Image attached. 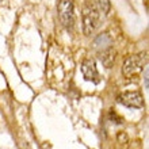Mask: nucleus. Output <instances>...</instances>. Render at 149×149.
I'll list each match as a JSON object with an SVG mask.
<instances>
[{
	"label": "nucleus",
	"instance_id": "obj_1",
	"mask_svg": "<svg viewBox=\"0 0 149 149\" xmlns=\"http://www.w3.org/2000/svg\"><path fill=\"white\" fill-rule=\"evenodd\" d=\"M146 64H148V53L146 52H141L138 54H133L125 60L123 67H122V73L126 77L137 76L146 67Z\"/></svg>",
	"mask_w": 149,
	"mask_h": 149
},
{
	"label": "nucleus",
	"instance_id": "obj_2",
	"mask_svg": "<svg viewBox=\"0 0 149 149\" xmlns=\"http://www.w3.org/2000/svg\"><path fill=\"white\" fill-rule=\"evenodd\" d=\"M83 31L86 36H90L98 27L100 12L94 4H87L83 8Z\"/></svg>",
	"mask_w": 149,
	"mask_h": 149
},
{
	"label": "nucleus",
	"instance_id": "obj_3",
	"mask_svg": "<svg viewBox=\"0 0 149 149\" xmlns=\"http://www.w3.org/2000/svg\"><path fill=\"white\" fill-rule=\"evenodd\" d=\"M60 22L64 27L72 29L74 24V6L73 0H58L57 4Z\"/></svg>",
	"mask_w": 149,
	"mask_h": 149
},
{
	"label": "nucleus",
	"instance_id": "obj_4",
	"mask_svg": "<svg viewBox=\"0 0 149 149\" xmlns=\"http://www.w3.org/2000/svg\"><path fill=\"white\" fill-rule=\"evenodd\" d=\"M117 102L130 109H141L144 106V98L140 91H126L117 96Z\"/></svg>",
	"mask_w": 149,
	"mask_h": 149
},
{
	"label": "nucleus",
	"instance_id": "obj_5",
	"mask_svg": "<svg viewBox=\"0 0 149 149\" xmlns=\"http://www.w3.org/2000/svg\"><path fill=\"white\" fill-rule=\"evenodd\" d=\"M81 72L87 81L95 83V84H98L100 81V76H99V72L96 69V65H95L94 60H91V58L84 60L81 64Z\"/></svg>",
	"mask_w": 149,
	"mask_h": 149
},
{
	"label": "nucleus",
	"instance_id": "obj_6",
	"mask_svg": "<svg viewBox=\"0 0 149 149\" xmlns=\"http://www.w3.org/2000/svg\"><path fill=\"white\" fill-rule=\"evenodd\" d=\"M111 43H113V38L110 37V34L109 33H103V34H100V36L95 38L94 47L98 49V50H104V49L111 46Z\"/></svg>",
	"mask_w": 149,
	"mask_h": 149
},
{
	"label": "nucleus",
	"instance_id": "obj_7",
	"mask_svg": "<svg viewBox=\"0 0 149 149\" xmlns=\"http://www.w3.org/2000/svg\"><path fill=\"white\" fill-rule=\"evenodd\" d=\"M100 60H102L103 65L106 68H111L114 65V60H115V50L113 47H107L100 53Z\"/></svg>",
	"mask_w": 149,
	"mask_h": 149
},
{
	"label": "nucleus",
	"instance_id": "obj_8",
	"mask_svg": "<svg viewBox=\"0 0 149 149\" xmlns=\"http://www.w3.org/2000/svg\"><path fill=\"white\" fill-rule=\"evenodd\" d=\"M94 6L99 10V12H103L104 15H109L111 10L110 0H94Z\"/></svg>",
	"mask_w": 149,
	"mask_h": 149
},
{
	"label": "nucleus",
	"instance_id": "obj_9",
	"mask_svg": "<svg viewBox=\"0 0 149 149\" xmlns=\"http://www.w3.org/2000/svg\"><path fill=\"white\" fill-rule=\"evenodd\" d=\"M118 138V142H122V144H125V142H127V140H129V137H127V134L125 133V132H119L117 136Z\"/></svg>",
	"mask_w": 149,
	"mask_h": 149
},
{
	"label": "nucleus",
	"instance_id": "obj_10",
	"mask_svg": "<svg viewBox=\"0 0 149 149\" xmlns=\"http://www.w3.org/2000/svg\"><path fill=\"white\" fill-rule=\"evenodd\" d=\"M110 118H114V119H115V121H114L115 123H122V122H123V119H122L121 117H118L115 111H110Z\"/></svg>",
	"mask_w": 149,
	"mask_h": 149
}]
</instances>
